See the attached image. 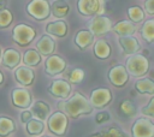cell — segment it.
Returning a JSON list of instances; mask_svg holds the SVG:
<instances>
[{
	"instance_id": "cell-19",
	"label": "cell",
	"mask_w": 154,
	"mask_h": 137,
	"mask_svg": "<svg viewBox=\"0 0 154 137\" xmlns=\"http://www.w3.org/2000/svg\"><path fill=\"white\" fill-rule=\"evenodd\" d=\"M93 41H94V35L89 30H84V29L79 30L75 36V43L81 50L87 49L93 43Z\"/></svg>"
},
{
	"instance_id": "cell-4",
	"label": "cell",
	"mask_w": 154,
	"mask_h": 137,
	"mask_svg": "<svg viewBox=\"0 0 154 137\" xmlns=\"http://www.w3.org/2000/svg\"><path fill=\"white\" fill-rule=\"evenodd\" d=\"M26 12L36 20H43L51 14V5L47 0H31L26 5Z\"/></svg>"
},
{
	"instance_id": "cell-25",
	"label": "cell",
	"mask_w": 154,
	"mask_h": 137,
	"mask_svg": "<svg viewBox=\"0 0 154 137\" xmlns=\"http://www.w3.org/2000/svg\"><path fill=\"white\" fill-rule=\"evenodd\" d=\"M141 36L148 43H152L154 41V20L153 19H148L147 22H144V24L141 28Z\"/></svg>"
},
{
	"instance_id": "cell-30",
	"label": "cell",
	"mask_w": 154,
	"mask_h": 137,
	"mask_svg": "<svg viewBox=\"0 0 154 137\" xmlns=\"http://www.w3.org/2000/svg\"><path fill=\"white\" fill-rule=\"evenodd\" d=\"M128 16L132 23H140L144 19V12L140 6H131L128 8Z\"/></svg>"
},
{
	"instance_id": "cell-31",
	"label": "cell",
	"mask_w": 154,
	"mask_h": 137,
	"mask_svg": "<svg viewBox=\"0 0 154 137\" xmlns=\"http://www.w3.org/2000/svg\"><path fill=\"white\" fill-rule=\"evenodd\" d=\"M99 135H100V137H128L126 133H124L120 129L114 127V126H111L108 129L102 130Z\"/></svg>"
},
{
	"instance_id": "cell-12",
	"label": "cell",
	"mask_w": 154,
	"mask_h": 137,
	"mask_svg": "<svg viewBox=\"0 0 154 137\" xmlns=\"http://www.w3.org/2000/svg\"><path fill=\"white\" fill-rule=\"evenodd\" d=\"M66 67V61L59 55H48L45 62L46 73L49 76H57L61 73Z\"/></svg>"
},
{
	"instance_id": "cell-9",
	"label": "cell",
	"mask_w": 154,
	"mask_h": 137,
	"mask_svg": "<svg viewBox=\"0 0 154 137\" xmlns=\"http://www.w3.org/2000/svg\"><path fill=\"white\" fill-rule=\"evenodd\" d=\"M103 0H78L77 7L83 16H95L101 14L103 11Z\"/></svg>"
},
{
	"instance_id": "cell-42",
	"label": "cell",
	"mask_w": 154,
	"mask_h": 137,
	"mask_svg": "<svg viewBox=\"0 0 154 137\" xmlns=\"http://www.w3.org/2000/svg\"><path fill=\"white\" fill-rule=\"evenodd\" d=\"M103 1H105V2H106V1H107V0H103Z\"/></svg>"
},
{
	"instance_id": "cell-43",
	"label": "cell",
	"mask_w": 154,
	"mask_h": 137,
	"mask_svg": "<svg viewBox=\"0 0 154 137\" xmlns=\"http://www.w3.org/2000/svg\"><path fill=\"white\" fill-rule=\"evenodd\" d=\"M43 137H48V136H43Z\"/></svg>"
},
{
	"instance_id": "cell-34",
	"label": "cell",
	"mask_w": 154,
	"mask_h": 137,
	"mask_svg": "<svg viewBox=\"0 0 154 137\" xmlns=\"http://www.w3.org/2000/svg\"><path fill=\"white\" fill-rule=\"evenodd\" d=\"M141 112H142V114H144V115H147L149 118H153L154 117V97L150 99V101L148 102V105L144 106Z\"/></svg>"
},
{
	"instance_id": "cell-17",
	"label": "cell",
	"mask_w": 154,
	"mask_h": 137,
	"mask_svg": "<svg viewBox=\"0 0 154 137\" xmlns=\"http://www.w3.org/2000/svg\"><path fill=\"white\" fill-rule=\"evenodd\" d=\"M22 59V55L18 50L13 48H7L2 54V65L8 68H14L19 65Z\"/></svg>"
},
{
	"instance_id": "cell-41",
	"label": "cell",
	"mask_w": 154,
	"mask_h": 137,
	"mask_svg": "<svg viewBox=\"0 0 154 137\" xmlns=\"http://www.w3.org/2000/svg\"><path fill=\"white\" fill-rule=\"evenodd\" d=\"M0 58H1V49H0Z\"/></svg>"
},
{
	"instance_id": "cell-1",
	"label": "cell",
	"mask_w": 154,
	"mask_h": 137,
	"mask_svg": "<svg viewBox=\"0 0 154 137\" xmlns=\"http://www.w3.org/2000/svg\"><path fill=\"white\" fill-rule=\"evenodd\" d=\"M60 106L63 107L65 114L70 118H78L83 114H90L93 111L89 100H87V97L81 93H75L72 97L61 102Z\"/></svg>"
},
{
	"instance_id": "cell-11",
	"label": "cell",
	"mask_w": 154,
	"mask_h": 137,
	"mask_svg": "<svg viewBox=\"0 0 154 137\" xmlns=\"http://www.w3.org/2000/svg\"><path fill=\"white\" fill-rule=\"evenodd\" d=\"M11 97H12V105L19 108H28L32 101L31 93L28 89H23V88L13 89L11 93Z\"/></svg>"
},
{
	"instance_id": "cell-35",
	"label": "cell",
	"mask_w": 154,
	"mask_h": 137,
	"mask_svg": "<svg viewBox=\"0 0 154 137\" xmlns=\"http://www.w3.org/2000/svg\"><path fill=\"white\" fill-rule=\"evenodd\" d=\"M109 119V113L107 111H103V112H100L95 115V123L97 124H102V123H106L107 120Z\"/></svg>"
},
{
	"instance_id": "cell-14",
	"label": "cell",
	"mask_w": 154,
	"mask_h": 137,
	"mask_svg": "<svg viewBox=\"0 0 154 137\" xmlns=\"http://www.w3.org/2000/svg\"><path fill=\"white\" fill-rule=\"evenodd\" d=\"M119 44L123 48L124 54H128V55L136 54L141 48L140 42L134 36H120L119 37Z\"/></svg>"
},
{
	"instance_id": "cell-21",
	"label": "cell",
	"mask_w": 154,
	"mask_h": 137,
	"mask_svg": "<svg viewBox=\"0 0 154 137\" xmlns=\"http://www.w3.org/2000/svg\"><path fill=\"white\" fill-rule=\"evenodd\" d=\"M94 55L97 59H107L111 55V46L106 40H99L94 44Z\"/></svg>"
},
{
	"instance_id": "cell-8",
	"label": "cell",
	"mask_w": 154,
	"mask_h": 137,
	"mask_svg": "<svg viewBox=\"0 0 154 137\" xmlns=\"http://www.w3.org/2000/svg\"><path fill=\"white\" fill-rule=\"evenodd\" d=\"M112 101V93L107 88H96L90 94V105L93 108H103Z\"/></svg>"
},
{
	"instance_id": "cell-20",
	"label": "cell",
	"mask_w": 154,
	"mask_h": 137,
	"mask_svg": "<svg viewBox=\"0 0 154 137\" xmlns=\"http://www.w3.org/2000/svg\"><path fill=\"white\" fill-rule=\"evenodd\" d=\"M112 29L119 36H131L136 31V25L131 20H120Z\"/></svg>"
},
{
	"instance_id": "cell-27",
	"label": "cell",
	"mask_w": 154,
	"mask_h": 137,
	"mask_svg": "<svg viewBox=\"0 0 154 137\" xmlns=\"http://www.w3.org/2000/svg\"><path fill=\"white\" fill-rule=\"evenodd\" d=\"M26 124V132L31 136H38L40 133H42L43 129H45V125L41 120L38 119H30L29 121L25 123Z\"/></svg>"
},
{
	"instance_id": "cell-22",
	"label": "cell",
	"mask_w": 154,
	"mask_h": 137,
	"mask_svg": "<svg viewBox=\"0 0 154 137\" xmlns=\"http://www.w3.org/2000/svg\"><path fill=\"white\" fill-rule=\"evenodd\" d=\"M31 114L32 115H35L37 119H40V120H45L47 117H48V114H49V112H51V107L46 103V102H43V101H36L32 106H31Z\"/></svg>"
},
{
	"instance_id": "cell-40",
	"label": "cell",
	"mask_w": 154,
	"mask_h": 137,
	"mask_svg": "<svg viewBox=\"0 0 154 137\" xmlns=\"http://www.w3.org/2000/svg\"><path fill=\"white\" fill-rule=\"evenodd\" d=\"M90 137H100V135L99 133H95V135H91Z\"/></svg>"
},
{
	"instance_id": "cell-23",
	"label": "cell",
	"mask_w": 154,
	"mask_h": 137,
	"mask_svg": "<svg viewBox=\"0 0 154 137\" xmlns=\"http://www.w3.org/2000/svg\"><path fill=\"white\" fill-rule=\"evenodd\" d=\"M51 12L57 18H64L70 12V6L67 2H65V0H55L51 5Z\"/></svg>"
},
{
	"instance_id": "cell-3",
	"label": "cell",
	"mask_w": 154,
	"mask_h": 137,
	"mask_svg": "<svg viewBox=\"0 0 154 137\" xmlns=\"http://www.w3.org/2000/svg\"><path fill=\"white\" fill-rule=\"evenodd\" d=\"M36 36V31L34 28L26 24H17L12 30V38L19 46L29 44Z\"/></svg>"
},
{
	"instance_id": "cell-13",
	"label": "cell",
	"mask_w": 154,
	"mask_h": 137,
	"mask_svg": "<svg viewBox=\"0 0 154 137\" xmlns=\"http://www.w3.org/2000/svg\"><path fill=\"white\" fill-rule=\"evenodd\" d=\"M48 93L54 97L66 99L71 93V85L65 79H55L49 84Z\"/></svg>"
},
{
	"instance_id": "cell-28",
	"label": "cell",
	"mask_w": 154,
	"mask_h": 137,
	"mask_svg": "<svg viewBox=\"0 0 154 137\" xmlns=\"http://www.w3.org/2000/svg\"><path fill=\"white\" fill-rule=\"evenodd\" d=\"M23 60H24L25 65H28V66H36L41 61V55L35 49H28L24 53V59Z\"/></svg>"
},
{
	"instance_id": "cell-24",
	"label": "cell",
	"mask_w": 154,
	"mask_h": 137,
	"mask_svg": "<svg viewBox=\"0 0 154 137\" xmlns=\"http://www.w3.org/2000/svg\"><path fill=\"white\" fill-rule=\"evenodd\" d=\"M135 88L141 94H149V95L154 94V82L150 78H142L136 81Z\"/></svg>"
},
{
	"instance_id": "cell-16",
	"label": "cell",
	"mask_w": 154,
	"mask_h": 137,
	"mask_svg": "<svg viewBox=\"0 0 154 137\" xmlns=\"http://www.w3.org/2000/svg\"><path fill=\"white\" fill-rule=\"evenodd\" d=\"M14 77H16V81L18 83H20L22 85L28 87V85L32 84V82L35 79V73H34V71L30 67L19 66L14 71Z\"/></svg>"
},
{
	"instance_id": "cell-38",
	"label": "cell",
	"mask_w": 154,
	"mask_h": 137,
	"mask_svg": "<svg viewBox=\"0 0 154 137\" xmlns=\"http://www.w3.org/2000/svg\"><path fill=\"white\" fill-rule=\"evenodd\" d=\"M6 6H7V0H0V11L6 8Z\"/></svg>"
},
{
	"instance_id": "cell-2",
	"label": "cell",
	"mask_w": 154,
	"mask_h": 137,
	"mask_svg": "<svg viewBox=\"0 0 154 137\" xmlns=\"http://www.w3.org/2000/svg\"><path fill=\"white\" fill-rule=\"evenodd\" d=\"M125 68L134 77H141L149 71V61L142 54H131L126 60Z\"/></svg>"
},
{
	"instance_id": "cell-33",
	"label": "cell",
	"mask_w": 154,
	"mask_h": 137,
	"mask_svg": "<svg viewBox=\"0 0 154 137\" xmlns=\"http://www.w3.org/2000/svg\"><path fill=\"white\" fill-rule=\"evenodd\" d=\"M83 78H84V71H83L82 68H73V70H71V71L67 73V79H69V82H71V83H73V84L81 83Z\"/></svg>"
},
{
	"instance_id": "cell-36",
	"label": "cell",
	"mask_w": 154,
	"mask_h": 137,
	"mask_svg": "<svg viewBox=\"0 0 154 137\" xmlns=\"http://www.w3.org/2000/svg\"><path fill=\"white\" fill-rule=\"evenodd\" d=\"M144 10L148 12V14H153L154 13V0H146Z\"/></svg>"
},
{
	"instance_id": "cell-37",
	"label": "cell",
	"mask_w": 154,
	"mask_h": 137,
	"mask_svg": "<svg viewBox=\"0 0 154 137\" xmlns=\"http://www.w3.org/2000/svg\"><path fill=\"white\" fill-rule=\"evenodd\" d=\"M31 118H32V114H31V112H30V111H23V112H22V114H20V120H22L23 123L29 121Z\"/></svg>"
},
{
	"instance_id": "cell-26",
	"label": "cell",
	"mask_w": 154,
	"mask_h": 137,
	"mask_svg": "<svg viewBox=\"0 0 154 137\" xmlns=\"http://www.w3.org/2000/svg\"><path fill=\"white\" fill-rule=\"evenodd\" d=\"M16 130L14 121L8 117H0V137H6Z\"/></svg>"
},
{
	"instance_id": "cell-5",
	"label": "cell",
	"mask_w": 154,
	"mask_h": 137,
	"mask_svg": "<svg viewBox=\"0 0 154 137\" xmlns=\"http://www.w3.org/2000/svg\"><path fill=\"white\" fill-rule=\"evenodd\" d=\"M67 115L64 112H55L48 119V129L51 132L58 136L65 135L67 130Z\"/></svg>"
},
{
	"instance_id": "cell-10",
	"label": "cell",
	"mask_w": 154,
	"mask_h": 137,
	"mask_svg": "<svg viewBox=\"0 0 154 137\" xmlns=\"http://www.w3.org/2000/svg\"><path fill=\"white\" fill-rule=\"evenodd\" d=\"M108 79L112 85L117 88L124 87L129 81V73L123 65H116L109 68L108 71Z\"/></svg>"
},
{
	"instance_id": "cell-29",
	"label": "cell",
	"mask_w": 154,
	"mask_h": 137,
	"mask_svg": "<svg viewBox=\"0 0 154 137\" xmlns=\"http://www.w3.org/2000/svg\"><path fill=\"white\" fill-rule=\"evenodd\" d=\"M119 112H120V114L123 117L130 118V117H134L136 114V108H135V105L131 101L124 100L119 105Z\"/></svg>"
},
{
	"instance_id": "cell-32",
	"label": "cell",
	"mask_w": 154,
	"mask_h": 137,
	"mask_svg": "<svg viewBox=\"0 0 154 137\" xmlns=\"http://www.w3.org/2000/svg\"><path fill=\"white\" fill-rule=\"evenodd\" d=\"M13 20V14L10 10H1L0 11V28L4 29V28H7Z\"/></svg>"
},
{
	"instance_id": "cell-18",
	"label": "cell",
	"mask_w": 154,
	"mask_h": 137,
	"mask_svg": "<svg viewBox=\"0 0 154 137\" xmlns=\"http://www.w3.org/2000/svg\"><path fill=\"white\" fill-rule=\"evenodd\" d=\"M46 31L49 35H53L57 37H64L67 32V24L65 20L51 22L46 25Z\"/></svg>"
},
{
	"instance_id": "cell-6",
	"label": "cell",
	"mask_w": 154,
	"mask_h": 137,
	"mask_svg": "<svg viewBox=\"0 0 154 137\" xmlns=\"http://www.w3.org/2000/svg\"><path fill=\"white\" fill-rule=\"evenodd\" d=\"M131 133L134 137H154V124L148 118H140L132 124Z\"/></svg>"
},
{
	"instance_id": "cell-15",
	"label": "cell",
	"mask_w": 154,
	"mask_h": 137,
	"mask_svg": "<svg viewBox=\"0 0 154 137\" xmlns=\"http://www.w3.org/2000/svg\"><path fill=\"white\" fill-rule=\"evenodd\" d=\"M36 48L40 55H52L55 49V42L49 35H42L36 43Z\"/></svg>"
},
{
	"instance_id": "cell-7",
	"label": "cell",
	"mask_w": 154,
	"mask_h": 137,
	"mask_svg": "<svg viewBox=\"0 0 154 137\" xmlns=\"http://www.w3.org/2000/svg\"><path fill=\"white\" fill-rule=\"evenodd\" d=\"M112 29V22L108 17L102 14H96L89 22V31L95 36L103 35Z\"/></svg>"
},
{
	"instance_id": "cell-39",
	"label": "cell",
	"mask_w": 154,
	"mask_h": 137,
	"mask_svg": "<svg viewBox=\"0 0 154 137\" xmlns=\"http://www.w3.org/2000/svg\"><path fill=\"white\" fill-rule=\"evenodd\" d=\"M4 82V75H2V72L0 71V84Z\"/></svg>"
}]
</instances>
